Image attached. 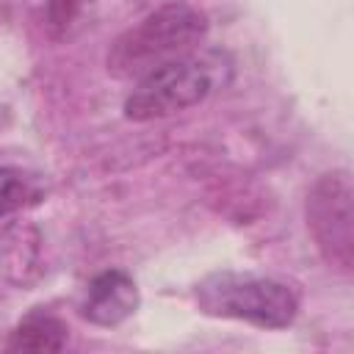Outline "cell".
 Segmentation results:
<instances>
[{
  "mask_svg": "<svg viewBox=\"0 0 354 354\" xmlns=\"http://www.w3.org/2000/svg\"><path fill=\"white\" fill-rule=\"evenodd\" d=\"M230 75H232V64L227 55L216 50L207 53L191 50L138 77L136 88L124 100V116L133 122H149L194 108L216 88L227 86Z\"/></svg>",
  "mask_w": 354,
  "mask_h": 354,
  "instance_id": "1",
  "label": "cell"
},
{
  "mask_svg": "<svg viewBox=\"0 0 354 354\" xmlns=\"http://www.w3.org/2000/svg\"><path fill=\"white\" fill-rule=\"evenodd\" d=\"M207 30V19L188 3H169L127 28L108 53V72L116 77H144L155 66L191 53Z\"/></svg>",
  "mask_w": 354,
  "mask_h": 354,
  "instance_id": "2",
  "label": "cell"
},
{
  "mask_svg": "<svg viewBox=\"0 0 354 354\" xmlns=\"http://www.w3.org/2000/svg\"><path fill=\"white\" fill-rule=\"evenodd\" d=\"M196 304L207 315L238 318L263 329H285L299 313L296 293L271 277L216 271L196 285Z\"/></svg>",
  "mask_w": 354,
  "mask_h": 354,
  "instance_id": "3",
  "label": "cell"
},
{
  "mask_svg": "<svg viewBox=\"0 0 354 354\" xmlns=\"http://www.w3.org/2000/svg\"><path fill=\"white\" fill-rule=\"evenodd\" d=\"M307 224L326 260L343 271L351 268V180L348 171L326 174L307 199Z\"/></svg>",
  "mask_w": 354,
  "mask_h": 354,
  "instance_id": "4",
  "label": "cell"
},
{
  "mask_svg": "<svg viewBox=\"0 0 354 354\" xmlns=\"http://www.w3.org/2000/svg\"><path fill=\"white\" fill-rule=\"evenodd\" d=\"M66 337H69V329L61 318L33 310L11 332L8 348H14V351H61L66 346Z\"/></svg>",
  "mask_w": 354,
  "mask_h": 354,
  "instance_id": "6",
  "label": "cell"
},
{
  "mask_svg": "<svg viewBox=\"0 0 354 354\" xmlns=\"http://www.w3.org/2000/svg\"><path fill=\"white\" fill-rule=\"evenodd\" d=\"M138 310V288L133 277L122 268H108L97 274L83 299V318L97 326H116Z\"/></svg>",
  "mask_w": 354,
  "mask_h": 354,
  "instance_id": "5",
  "label": "cell"
},
{
  "mask_svg": "<svg viewBox=\"0 0 354 354\" xmlns=\"http://www.w3.org/2000/svg\"><path fill=\"white\" fill-rule=\"evenodd\" d=\"M30 196V183L17 169H0V218L19 210Z\"/></svg>",
  "mask_w": 354,
  "mask_h": 354,
  "instance_id": "7",
  "label": "cell"
}]
</instances>
